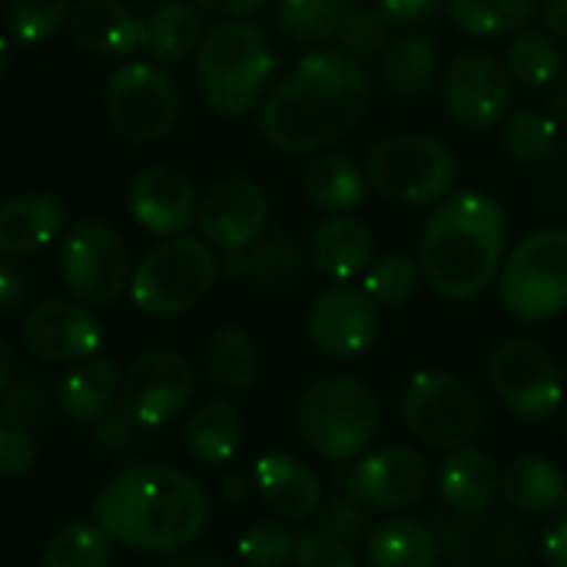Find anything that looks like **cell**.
<instances>
[{
	"label": "cell",
	"instance_id": "cell-1",
	"mask_svg": "<svg viewBox=\"0 0 567 567\" xmlns=\"http://www.w3.org/2000/svg\"><path fill=\"white\" fill-rule=\"evenodd\" d=\"M369 100L372 80L359 60L342 50H316L266 93L259 130L279 153H319L359 126Z\"/></svg>",
	"mask_w": 567,
	"mask_h": 567
},
{
	"label": "cell",
	"instance_id": "cell-2",
	"mask_svg": "<svg viewBox=\"0 0 567 567\" xmlns=\"http://www.w3.org/2000/svg\"><path fill=\"white\" fill-rule=\"evenodd\" d=\"M93 522L116 542L146 555H169L193 545L209 522V498L199 482L173 465H140L110 478Z\"/></svg>",
	"mask_w": 567,
	"mask_h": 567
},
{
	"label": "cell",
	"instance_id": "cell-3",
	"mask_svg": "<svg viewBox=\"0 0 567 567\" xmlns=\"http://www.w3.org/2000/svg\"><path fill=\"white\" fill-rule=\"evenodd\" d=\"M508 256L505 209L485 193L449 196L422 233V276L442 299H475Z\"/></svg>",
	"mask_w": 567,
	"mask_h": 567
},
{
	"label": "cell",
	"instance_id": "cell-4",
	"mask_svg": "<svg viewBox=\"0 0 567 567\" xmlns=\"http://www.w3.org/2000/svg\"><path fill=\"white\" fill-rule=\"evenodd\" d=\"M276 73L269 37L249 20H223L209 27L196 50V76L206 106L216 116H246L259 106Z\"/></svg>",
	"mask_w": 567,
	"mask_h": 567
},
{
	"label": "cell",
	"instance_id": "cell-5",
	"mask_svg": "<svg viewBox=\"0 0 567 567\" xmlns=\"http://www.w3.org/2000/svg\"><path fill=\"white\" fill-rule=\"evenodd\" d=\"M382 409L375 392L352 375H329L306 389L296 409V429L306 445L329 462L359 458L379 435Z\"/></svg>",
	"mask_w": 567,
	"mask_h": 567
},
{
	"label": "cell",
	"instance_id": "cell-6",
	"mask_svg": "<svg viewBox=\"0 0 567 567\" xmlns=\"http://www.w3.org/2000/svg\"><path fill=\"white\" fill-rule=\"evenodd\" d=\"M219 262L209 243L173 236L156 243L130 276V299L153 319H173L196 309L216 286Z\"/></svg>",
	"mask_w": 567,
	"mask_h": 567
},
{
	"label": "cell",
	"instance_id": "cell-7",
	"mask_svg": "<svg viewBox=\"0 0 567 567\" xmlns=\"http://www.w3.org/2000/svg\"><path fill=\"white\" fill-rule=\"evenodd\" d=\"M365 179L375 193L425 206L452 193L458 179V159L449 143L425 133H392L379 140L365 156Z\"/></svg>",
	"mask_w": 567,
	"mask_h": 567
},
{
	"label": "cell",
	"instance_id": "cell-8",
	"mask_svg": "<svg viewBox=\"0 0 567 567\" xmlns=\"http://www.w3.org/2000/svg\"><path fill=\"white\" fill-rule=\"evenodd\" d=\"M502 306L522 322H545L567 309V229L525 236L498 272Z\"/></svg>",
	"mask_w": 567,
	"mask_h": 567
},
{
	"label": "cell",
	"instance_id": "cell-9",
	"mask_svg": "<svg viewBox=\"0 0 567 567\" xmlns=\"http://www.w3.org/2000/svg\"><path fill=\"white\" fill-rule=\"evenodd\" d=\"M402 419L415 439L432 449H462L468 445L482 422V402L468 382L452 372H419L405 385L402 395Z\"/></svg>",
	"mask_w": 567,
	"mask_h": 567
},
{
	"label": "cell",
	"instance_id": "cell-10",
	"mask_svg": "<svg viewBox=\"0 0 567 567\" xmlns=\"http://www.w3.org/2000/svg\"><path fill=\"white\" fill-rule=\"evenodd\" d=\"M106 116L120 136L156 143L179 120V90L159 66L130 60L106 80Z\"/></svg>",
	"mask_w": 567,
	"mask_h": 567
},
{
	"label": "cell",
	"instance_id": "cell-11",
	"mask_svg": "<svg viewBox=\"0 0 567 567\" xmlns=\"http://www.w3.org/2000/svg\"><path fill=\"white\" fill-rule=\"evenodd\" d=\"M60 272L76 302H116L130 282V256L120 233L96 219L76 223L60 243Z\"/></svg>",
	"mask_w": 567,
	"mask_h": 567
},
{
	"label": "cell",
	"instance_id": "cell-12",
	"mask_svg": "<svg viewBox=\"0 0 567 567\" xmlns=\"http://www.w3.org/2000/svg\"><path fill=\"white\" fill-rule=\"evenodd\" d=\"M488 375L502 402L525 422H545L565 405V382L555 359L532 339H508L495 349Z\"/></svg>",
	"mask_w": 567,
	"mask_h": 567
},
{
	"label": "cell",
	"instance_id": "cell-13",
	"mask_svg": "<svg viewBox=\"0 0 567 567\" xmlns=\"http://www.w3.org/2000/svg\"><path fill=\"white\" fill-rule=\"evenodd\" d=\"M515 93L512 73L488 53L468 50L455 56L442 76V103L449 116L468 130H488L508 116Z\"/></svg>",
	"mask_w": 567,
	"mask_h": 567
},
{
	"label": "cell",
	"instance_id": "cell-14",
	"mask_svg": "<svg viewBox=\"0 0 567 567\" xmlns=\"http://www.w3.org/2000/svg\"><path fill=\"white\" fill-rule=\"evenodd\" d=\"M342 485H346V495L365 508L402 512L425 498L432 485V468L415 449L389 445L349 465Z\"/></svg>",
	"mask_w": 567,
	"mask_h": 567
},
{
	"label": "cell",
	"instance_id": "cell-15",
	"mask_svg": "<svg viewBox=\"0 0 567 567\" xmlns=\"http://www.w3.org/2000/svg\"><path fill=\"white\" fill-rule=\"evenodd\" d=\"M379 329H382L379 302L365 289L346 282L319 292L309 309V336L316 349L339 362L369 352L379 339Z\"/></svg>",
	"mask_w": 567,
	"mask_h": 567
},
{
	"label": "cell",
	"instance_id": "cell-16",
	"mask_svg": "<svg viewBox=\"0 0 567 567\" xmlns=\"http://www.w3.org/2000/svg\"><path fill=\"white\" fill-rule=\"evenodd\" d=\"M439 555L472 567H512L528 551L525 528L512 515L478 512V515H442L432 528Z\"/></svg>",
	"mask_w": 567,
	"mask_h": 567
},
{
	"label": "cell",
	"instance_id": "cell-17",
	"mask_svg": "<svg viewBox=\"0 0 567 567\" xmlns=\"http://www.w3.org/2000/svg\"><path fill=\"white\" fill-rule=\"evenodd\" d=\"M193 382V369L183 355L156 349L130 365V372L123 375L120 402L133 412V419L143 429H156L186 409Z\"/></svg>",
	"mask_w": 567,
	"mask_h": 567
},
{
	"label": "cell",
	"instance_id": "cell-18",
	"mask_svg": "<svg viewBox=\"0 0 567 567\" xmlns=\"http://www.w3.org/2000/svg\"><path fill=\"white\" fill-rule=\"evenodd\" d=\"M23 346L47 365H70L93 359L103 346V326L76 302L47 299L23 319Z\"/></svg>",
	"mask_w": 567,
	"mask_h": 567
},
{
	"label": "cell",
	"instance_id": "cell-19",
	"mask_svg": "<svg viewBox=\"0 0 567 567\" xmlns=\"http://www.w3.org/2000/svg\"><path fill=\"white\" fill-rule=\"evenodd\" d=\"M196 223L209 246H219L223 252L243 249L266 233L269 199L259 183L246 176H229L206 189V196L199 199Z\"/></svg>",
	"mask_w": 567,
	"mask_h": 567
},
{
	"label": "cell",
	"instance_id": "cell-20",
	"mask_svg": "<svg viewBox=\"0 0 567 567\" xmlns=\"http://www.w3.org/2000/svg\"><path fill=\"white\" fill-rule=\"evenodd\" d=\"M130 213L150 236L173 239L196 223L199 199L183 173L169 166H150L130 186Z\"/></svg>",
	"mask_w": 567,
	"mask_h": 567
},
{
	"label": "cell",
	"instance_id": "cell-21",
	"mask_svg": "<svg viewBox=\"0 0 567 567\" xmlns=\"http://www.w3.org/2000/svg\"><path fill=\"white\" fill-rule=\"evenodd\" d=\"M76 47L100 56H126L146 47V20L120 0H80L70 13Z\"/></svg>",
	"mask_w": 567,
	"mask_h": 567
},
{
	"label": "cell",
	"instance_id": "cell-22",
	"mask_svg": "<svg viewBox=\"0 0 567 567\" xmlns=\"http://www.w3.org/2000/svg\"><path fill=\"white\" fill-rule=\"evenodd\" d=\"M252 478H256V492L262 495L266 508L276 518L302 522V518H312L322 505L319 478L292 455H282V452L262 455L252 465Z\"/></svg>",
	"mask_w": 567,
	"mask_h": 567
},
{
	"label": "cell",
	"instance_id": "cell-23",
	"mask_svg": "<svg viewBox=\"0 0 567 567\" xmlns=\"http://www.w3.org/2000/svg\"><path fill=\"white\" fill-rule=\"evenodd\" d=\"M375 256V239L372 229L346 213H336L329 219H322L309 239V259L312 266L339 282H349L355 276H362L372 266Z\"/></svg>",
	"mask_w": 567,
	"mask_h": 567
},
{
	"label": "cell",
	"instance_id": "cell-24",
	"mask_svg": "<svg viewBox=\"0 0 567 567\" xmlns=\"http://www.w3.org/2000/svg\"><path fill=\"white\" fill-rule=\"evenodd\" d=\"M439 498L445 502L449 512L455 515H478L488 512L495 495L502 492V475L492 462V455L462 445L452 449L445 455V462L439 465Z\"/></svg>",
	"mask_w": 567,
	"mask_h": 567
},
{
	"label": "cell",
	"instance_id": "cell-25",
	"mask_svg": "<svg viewBox=\"0 0 567 567\" xmlns=\"http://www.w3.org/2000/svg\"><path fill=\"white\" fill-rule=\"evenodd\" d=\"M66 223V209L60 199L47 193H27L0 203V252L3 256H30L50 246Z\"/></svg>",
	"mask_w": 567,
	"mask_h": 567
},
{
	"label": "cell",
	"instance_id": "cell-26",
	"mask_svg": "<svg viewBox=\"0 0 567 567\" xmlns=\"http://www.w3.org/2000/svg\"><path fill=\"white\" fill-rule=\"evenodd\" d=\"M120 389H123V375L116 362L93 355V359L76 362L73 372H66V379L60 382L56 402L70 419L96 422L106 409L120 402Z\"/></svg>",
	"mask_w": 567,
	"mask_h": 567
},
{
	"label": "cell",
	"instance_id": "cell-27",
	"mask_svg": "<svg viewBox=\"0 0 567 567\" xmlns=\"http://www.w3.org/2000/svg\"><path fill=\"white\" fill-rule=\"evenodd\" d=\"M565 475L555 462L542 455H518L502 472V495L512 508L525 515H548L561 508L565 498Z\"/></svg>",
	"mask_w": 567,
	"mask_h": 567
},
{
	"label": "cell",
	"instance_id": "cell-28",
	"mask_svg": "<svg viewBox=\"0 0 567 567\" xmlns=\"http://www.w3.org/2000/svg\"><path fill=\"white\" fill-rule=\"evenodd\" d=\"M302 266V256L289 236H259L256 243L243 249H229L223 256V272L236 282H256V286H279L292 279Z\"/></svg>",
	"mask_w": 567,
	"mask_h": 567
},
{
	"label": "cell",
	"instance_id": "cell-29",
	"mask_svg": "<svg viewBox=\"0 0 567 567\" xmlns=\"http://www.w3.org/2000/svg\"><path fill=\"white\" fill-rule=\"evenodd\" d=\"M382 80L399 96H422L439 80V47L425 33H402L382 53Z\"/></svg>",
	"mask_w": 567,
	"mask_h": 567
},
{
	"label": "cell",
	"instance_id": "cell-30",
	"mask_svg": "<svg viewBox=\"0 0 567 567\" xmlns=\"http://www.w3.org/2000/svg\"><path fill=\"white\" fill-rule=\"evenodd\" d=\"M365 173L342 153L316 156L302 173V189L326 213H349L365 199Z\"/></svg>",
	"mask_w": 567,
	"mask_h": 567
},
{
	"label": "cell",
	"instance_id": "cell-31",
	"mask_svg": "<svg viewBox=\"0 0 567 567\" xmlns=\"http://www.w3.org/2000/svg\"><path fill=\"white\" fill-rule=\"evenodd\" d=\"M439 542L432 528L395 518L379 525L365 542V565L369 567H435L439 565Z\"/></svg>",
	"mask_w": 567,
	"mask_h": 567
},
{
	"label": "cell",
	"instance_id": "cell-32",
	"mask_svg": "<svg viewBox=\"0 0 567 567\" xmlns=\"http://www.w3.org/2000/svg\"><path fill=\"white\" fill-rule=\"evenodd\" d=\"M206 37L203 13L189 0H166L146 17V50L156 63H173L199 50Z\"/></svg>",
	"mask_w": 567,
	"mask_h": 567
},
{
	"label": "cell",
	"instance_id": "cell-33",
	"mask_svg": "<svg viewBox=\"0 0 567 567\" xmlns=\"http://www.w3.org/2000/svg\"><path fill=\"white\" fill-rule=\"evenodd\" d=\"M243 445V419L229 402L203 405L186 425V452L203 465H226Z\"/></svg>",
	"mask_w": 567,
	"mask_h": 567
},
{
	"label": "cell",
	"instance_id": "cell-34",
	"mask_svg": "<svg viewBox=\"0 0 567 567\" xmlns=\"http://www.w3.org/2000/svg\"><path fill=\"white\" fill-rule=\"evenodd\" d=\"M256 342L239 326H223L209 336L206 346V369L209 379L226 392H249L256 382Z\"/></svg>",
	"mask_w": 567,
	"mask_h": 567
},
{
	"label": "cell",
	"instance_id": "cell-35",
	"mask_svg": "<svg viewBox=\"0 0 567 567\" xmlns=\"http://www.w3.org/2000/svg\"><path fill=\"white\" fill-rule=\"evenodd\" d=\"M542 0H449L452 23L468 37H498L508 30H525Z\"/></svg>",
	"mask_w": 567,
	"mask_h": 567
},
{
	"label": "cell",
	"instance_id": "cell-36",
	"mask_svg": "<svg viewBox=\"0 0 567 567\" xmlns=\"http://www.w3.org/2000/svg\"><path fill=\"white\" fill-rule=\"evenodd\" d=\"M355 0H279V27L299 43H329L339 37Z\"/></svg>",
	"mask_w": 567,
	"mask_h": 567
},
{
	"label": "cell",
	"instance_id": "cell-37",
	"mask_svg": "<svg viewBox=\"0 0 567 567\" xmlns=\"http://www.w3.org/2000/svg\"><path fill=\"white\" fill-rule=\"evenodd\" d=\"M505 70L515 83L538 90L548 86L561 73V47L548 30H518L505 50Z\"/></svg>",
	"mask_w": 567,
	"mask_h": 567
},
{
	"label": "cell",
	"instance_id": "cell-38",
	"mask_svg": "<svg viewBox=\"0 0 567 567\" xmlns=\"http://www.w3.org/2000/svg\"><path fill=\"white\" fill-rule=\"evenodd\" d=\"M113 538L96 522H76L56 532L40 558V567H106Z\"/></svg>",
	"mask_w": 567,
	"mask_h": 567
},
{
	"label": "cell",
	"instance_id": "cell-39",
	"mask_svg": "<svg viewBox=\"0 0 567 567\" xmlns=\"http://www.w3.org/2000/svg\"><path fill=\"white\" fill-rule=\"evenodd\" d=\"M395 23L379 10V7H365V10H352L339 30V43L342 53H349L352 60H372L382 56L389 50V43L395 40Z\"/></svg>",
	"mask_w": 567,
	"mask_h": 567
},
{
	"label": "cell",
	"instance_id": "cell-40",
	"mask_svg": "<svg viewBox=\"0 0 567 567\" xmlns=\"http://www.w3.org/2000/svg\"><path fill=\"white\" fill-rule=\"evenodd\" d=\"M555 140H558L555 123L535 110H518L515 116H508L502 130V143L508 156H515L518 163H542L555 150Z\"/></svg>",
	"mask_w": 567,
	"mask_h": 567
},
{
	"label": "cell",
	"instance_id": "cell-41",
	"mask_svg": "<svg viewBox=\"0 0 567 567\" xmlns=\"http://www.w3.org/2000/svg\"><path fill=\"white\" fill-rule=\"evenodd\" d=\"M362 289L379 306H405L419 289V266L409 256H382L365 269Z\"/></svg>",
	"mask_w": 567,
	"mask_h": 567
},
{
	"label": "cell",
	"instance_id": "cell-42",
	"mask_svg": "<svg viewBox=\"0 0 567 567\" xmlns=\"http://www.w3.org/2000/svg\"><path fill=\"white\" fill-rule=\"evenodd\" d=\"M70 0H10L7 23L20 43H43L63 23H70Z\"/></svg>",
	"mask_w": 567,
	"mask_h": 567
},
{
	"label": "cell",
	"instance_id": "cell-43",
	"mask_svg": "<svg viewBox=\"0 0 567 567\" xmlns=\"http://www.w3.org/2000/svg\"><path fill=\"white\" fill-rule=\"evenodd\" d=\"M296 555V538L279 522H256L239 538V558L246 567H289Z\"/></svg>",
	"mask_w": 567,
	"mask_h": 567
},
{
	"label": "cell",
	"instance_id": "cell-44",
	"mask_svg": "<svg viewBox=\"0 0 567 567\" xmlns=\"http://www.w3.org/2000/svg\"><path fill=\"white\" fill-rule=\"evenodd\" d=\"M47 405H50V399H47L43 385H40L37 379L23 375V379L10 382L7 392L0 395V425L30 432L33 425L43 422Z\"/></svg>",
	"mask_w": 567,
	"mask_h": 567
},
{
	"label": "cell",
	"instance_id": "cell-45",
	"mask_svg": "<svg viewBox=\"0 0 567 567\" xmlns=\"http://www.w3.org/2000/svg\"><path fill=\"white\" fill-rule=\"evenodd\" d=\"M296 567H359L349 542L316 528L302 538H296V555H292Z\"/></svg>",
	"mask_w": 567,
	"mask_h": 567
},
{
	"label": "cell",
	"instance_id": "cell-46",
	"mask_svg": "<svg viewBox=\"0 0 567 567\" xmlns=\"http://www.w3.org/2000/svg\"><path fill=\"white\" fill-rule=\"evenodd\" d=\"M319 528L342 538V542H355L362 535H369L372 528V515L365 505H359L355 498L342 495V498H332L329 505L319 508Z\"/></svg>",
	"mask_w": 567,
	"mask_h": 567
},
{
	"label": "cell",
	"instance_id": "cell-47",
	"mask_svg": "<svg viewBox=\"0 0 567 567\" xmlns=\"http://www.w3.org/2000/svg\"><path fill=\"white\" fill-rule=\"evenodd\" d=\"M140 432H143V425L133 419V412L123 402H116L93 422V442L103 452H126L140 439Z\"/></svg>",
	"mask_w": 567,
	"mask_h": 567
},
{
	"label": "cell",
	"instance_id": "cell-48",
	"mask_svg": "<svg viewBox=\"0 0 567 567\" xmlns=\"http://www.w3.org/2000/svg\"><path fill=\"white\" fill-rule=\"evenodd\" d=\"M33 465H37V445H33L30 432L0 425V475L20 478Z\"/></svg>",
	"mask_w": 567,
	"mask_h": 567
},
{
	"label": "cell",
	"instance_id": "cell-49",
	"mask_svg": "<svg viewBox=\"0 0 567 567\" xmlns=\"http://www.w3.org/2000/svg\"><path fill=\"white\" fill-rule=\"evenodd\" d=\"M442 3L449 0H379V10L395 23V27H419L425 20H432Z\"/></svg>",
	"mask_w": 567,
	"mask_h": 567
},
{
	"label": "cell",
	"instance_id": "cell-50",
	"mask_svg": "<svg viewBox=\"0 0 567 567\" xmlns=\"http://www.w3.org/2000/svg\"><path fill=\"white\" fill-rule=\"evenodd\" d=\"M189 3L223 20H246L249 13H259L269 0H189Z\"/></svg>",
	"mask_w": 567,
	"mask_h": 567
},
{
	"label": "cell",
	"instance_id": "cell-51",
	"mask_svg": "<svg viewBox=\"0 0 567 567\" xmlns=\"http://www.w3.org/2000/svg\"><path fill=\"white\" fill-rule=\"evenodd\" d=\"M23 292H27L23 272H20L7 256H0V312L13 309V306L23 299Z\"/></svg>",
	"mask_w": 567,
	"mask_h": 567
},
{
	"label": "cell",
	"instance_id": "cell-52",
	"mask_svg": "<svg viewBox=\"0 0 567 567\" xmlns=\"http://www.w3.org/2000/svg\"><path fill=\"white\" fill-rule=\"evenodd\" d=\"M542 555L548 567H567V518H558L545 538H542Z\"/></svg>",
	"mask_w": 567,
	"mask_h": 567
},
{
	"label": "cell",
	"instance_id": "cell-53",
	"mask_svg": "<svg viewBox=\"0 0 567 567\" xmlns=\"http://www.w3.org/2000/svg\"><path fill=\"white\" fill-rule=\"evenodd\" d=\"M252 492H256V478H252L249 472H233V475H226V478H223V498H226L229 505H243V502H249V498H252Z\"/></svg>",
	"mask_w": 567,
	"mask_h": 567
},
{
	"label": "cell",
	"instance_id": "cell-54",
	"mask_svg": "<svg viewBox=\"0 0 567 567\" xmlns=\"http://www.w3.org/2000/svg\"><path fill=\"white\" fill-rule=\"evenodd\" d=\"M542 20H545V30H548L551 37L567 40V0H545Z\"/></svg>",
	"mask_w": 567,
	"mask_h": 567
},
{
	"label": "cell",
	"instance_id": "cell-55",
	"mask_svg": "<svg viewBox=\"0 0 567 567\" xmlns=\"http://www.w3.org/2000/svg\"><path fill=\"white\" fill-rule=\"evenodd\" d=\"M10 382H13V349H10V342L0 336V395L7 392Z\"/></svg>",
	"mask_w": 567,
	"mask_h": 567
},
{
	"label": "cell",
	"instance_id": "cell-56",
	"mask_svg": "<svg viewBox=\"0 0 567 567\" xmlns=\"http://www.w3.org/2000/svg\"><path fill=\"white\" fill-rule=\"evenodd\" d=\"M163 567H226L219 558H213V555H179V558H173L169 565Z\"/></svg>",
	"mask_w": 567,
	"mask_h": 567
},
{
	"label": "cell",
	"instance_id": "cell-57",
	"mask_svg": "<svg viewBox=\"0 0 567 567\" xmlns=\"http://www.w3.org/2000/svg\"><path fill=\"white\" fill-rule=\"evenodd\" d=\"M7 63H10V47H7V40L0 37V73L7 70Z\"/></svg>",
	"mask_w": 567,
	"mask_h": 567
},
{
	"label": "cell",
	"instance_id": "cell-58",
	"mask_svg": "<svg viewBox=\"0 0 567 567\" xmlns=\"http://www.w3.org/2000/svg\"><path fill=\"white\" fill-rule=\"evenodd\" d=\"M558 512H561V518H567V488H565V498H561V508H558Z\"/></svg>",
	"mask_w": 567,
	"mask_h": 567
},
{
	"label": "cell",
	"instance_id": "cell-59",
	"mask_svg": "<svg viewBox=\"0 0 567 567\" xmlns=\"http://www.w3.org/2000/svg\"><path fill=\"white\" fill-rule=\"evenodd\" d=\"M445 567H472V565H462V561H452V565H445Z\"/></svg>",
	"mask_w": 567,
	"mask_h": 567
},
{
	"label": "cell",
	"instance_id": "cell-60",
	"mask_svg": "<svg viewBox=\"0 0 567 567\" xmlns=\"http://www.w3.org/2000/svg\"><path fill=\"white\" fill-rule=\"evenodd\" d=\"M565 435H567V409H565Z\"/></svg>",
	"mask_w": 567,
	"mask_h": 567
},
{
	"label": "cell",
	"instance_id": "cell-61",
	"mask_svg": "<svg viewBox=\"0 0 567 567\" xmlns=\"http://www.w3.org/2000/svg\"><path fill=\"white\" fill-rule=\"evenodd\" d=\"M0 3H3V0H0Z\"/></svg>",
	"mask_w": 567,
	"mask_h": 567
},
{
	"label": "cell",
	"instance_id": "cell-62",
	"mask_svg": "<svg viewBox=\"0 0 567 567\" xmlns=\"http://www.w3.org/2000/svg\"><path fill=\"white\" fill-rule=\"evenodd\" d=\"M243 567H246V565H243Z\"/></svg>",
	"mask_w": 567,
	"mask_h": 567
}]
</instances>
